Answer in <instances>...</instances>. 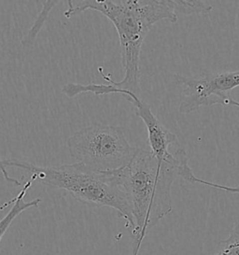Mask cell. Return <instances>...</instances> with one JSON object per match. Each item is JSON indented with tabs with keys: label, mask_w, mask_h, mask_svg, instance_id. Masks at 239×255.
Segmentation results:
<instances>
[{
	"label": "cell",
	"mask_w": 239,
	"mask_h": 255,
	"mask_svg": "<svg viewBox=\"0 0 239 255\" xmlns=\"http://www.w3.org/2000/svg\"><path fill=\"white\" fill-rule=\"evenodd\" d=\"M69 154L75 160L98 172H113L125 167L138 148L131 146L122 128L95 124L69 136Z\"/></svg>",
	"instance_id": "277c9868"
},
{
	"label": "cell",
	"mask_w": 239,
	"mask_h": 255,
	"mask_svg": "<svg viewBox=\"0 0 239 255\" xmlns=\"http://www.w3.org/2000/svg\"><path fill=\"white\" fill-rule=\"evenodd\" d=\"M0 171L2 173L3 178H4L5 180H6L7 182H8V183H12V184H15V185H17V186H21V185H22V183H21L19 180H16V179H13V178H11V177L8 175L7 168L3 165L1 157H0Z\"/></svg>",
	"instance_id": "8fae6325"
},
{
	"label": "cell",
	"mask_w": 239,
	"mask_h": 255,
	"mask_svg": "<svg viewBox=\"0 0 239 255\" xmlns=\"http://www.w3.org/2000/svg\"><path fill=\"white\" fill-rule=\"evenodd\" d=\"M34 181H35L34 179L32 177H30L29 180L23 184L21 192L17 195V196H15L14 202L12 204L11 209L8 210L7 214L0 220V243H1V240L3 239V237L5 236V234L8 230L9 226L13 223V221L16 218L25 210H29L31 208H37L41 202L40 198H35V199L31 200L30 202L24 201V196L26 195L27 191L32 186Z\"/></svg>",
	"instance_id": "52a82bcc"
},
{
	"label": "cell",
	"mask_w": 239,
	"mask_h": 255,
	"mask_svg": "<svg viewBox=\"0 0 239 255\" xmlns=\"http://www.w3.org/2000/svg\"><path fill=\"white\" fill-rule=\"evenodd\" d=\"M7 207V203H4V204H2L1 206H0V211H2V210H5L6 208Z\"/></svg>",
	"instance_id": "7c38bea8"
},
{
	"label": "cell",
	"mask_w": 239,
	"mask_h": 255,
	"mask_svg": "<svg viewBox=\"0 0 239 255\" xmlns=\"http://www.w3.org/2000/svg\"><path fill=\"white\" fill-rule=\"evenodd\" d=\"M67 4L64 13L67 19L92 9L102 13L113 23L119 36L124 77L115 82L111 74H105L103 68H98V71L112 86L139 95V58L144 39L158 22H178V14L172 8L170 0H82L76 4L68 0Z\"/></svg>",
	"instance_id": "7a4b0ae2"
},
{
	"label": "cell",
	"mask_w": 239,
	"mask_h": 255,
	"mask_svg": "<svg viewBox=\"0 0 239 255\" xmlns=\"http://www.w3.org/2000/svg\"><path fill=\"white\" fill-rule=\"evenodd\" d=\"M179 177L184 180H186L187 182H190L192 184H195V183H199V184H203V185H207L209 187L216 188L219 190H223L225 192H229L232 194H239V186L238 187H232V186H226V185H223V184H218V183H214L211 181H207V180H202L197 178L194 175L192 168L190 167V165H187L179 174Z\"/></svg>",
	"instance_id": "9c48e42d"
},
{
	"label": "cell",
	"mask_w": 239,
	"mask_h": 255,
	"mask_svg": "<svg viewBox=\"0 0 239 255\" xmlns=\"http://www.w3.org/2000/svg\"><path fill=\"white\" fill-rule=\"evenodd\" d=\"M188 159L183 149L158 160L150 150L138 148L133 160L125 167L115 171L132 210V255H138L149 230L171 213L172 185Z\"/></svg>",
	"instance_id": "6da1fadb"
},
{
	"label": "cell",
	"mask_w": 239,
	"mask_h": 255,
	"mask_svg": "<svg viewBox=\"0 0 239 255\" xmlns=\"http://www.w3.org/2000/svg\"><path fill=\"white\" fill-rule=\"evenodd\" d=\"M2 163L6 168L17 167L31 173L30 177L45 186L67 191L80 202L116 210L127 227L134 229L131 206L115 171L98 172L80 163L41 166L17 159L2 160Z\"/></svg>",
	"instance_id": "3957f363"
},
{
	"label": "cell",
	"mask_w": 239,
	"mask_h": 255,
	"mask_svg": "<svg viewBox=\"0 0 239 255\" xmlns=\"http://www.w3.org/2000/svg\"><path fill=\"white\" fill-rule=\"evenodd\" d=\"M170 4L177 14L184 15L208 14L213 9L212 5L202 0H170Z\"/></svg>",
	"instance_id": "ba28073f"
},
{
	"label": "cell",
	"mask_w": 239,
	"mask_h": 255,
	"mask_svg": "<svg viewBox=\"0 0 239 255\" xmlns=\"http://www.w3.org/2000/svg\"><path fill=\"white\" fill-rule=\"evenodd\" d=\"M174 82L182 91L184 99L179 107L182 114L194 113L203 107L220 105L239 108V102L230 97L232 91L239 87V70L221 73L209 72L201 78L173 76Z\"/></svg>",
	"instance_id": "5b68a950"
},
{
	"label": "cell",
	"mask_w": 239,
	"mask_h": 255,
	"mask_svg": "<svg viewBox=\"0 0 239 255\" xmlns=\"http://www.w3.org/2000/svg\"><path fill=\"white\" fill-rule=\"evenodd\" d=\"M214 255H239V223L234 227L228 239L221 241L220 250Z\"/></svg>",
	"instance_id": "30bf717a"
},
{
	"label": "cell",
	"mask_w": 239,
	"mask_h": 255,
	"mask_svg": "<svg viewBox=\"0 0 239 255\" xmlns=\"http://www.w3.org/2000/svg\"><path fill=\"white\" fill-rule=\"evenodd\" d=\"M83 91L85 93H92L96 96H105L110 94L122 95L134 106L135 115L139 117L146 126L151 153L158 160L164 159L170 154L168 148L177 140V135L164 128L163 124L152 113L150 106L144 102L138 95L129 91L120 90L111 84L90 83L84 85Z\"/></svg>",
	"instance_id": "8992f818"
}]
</instances>
